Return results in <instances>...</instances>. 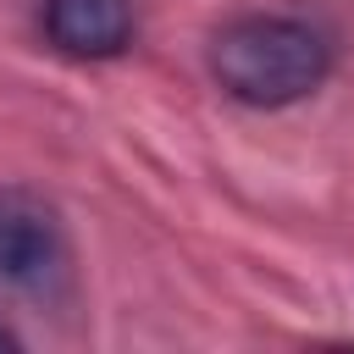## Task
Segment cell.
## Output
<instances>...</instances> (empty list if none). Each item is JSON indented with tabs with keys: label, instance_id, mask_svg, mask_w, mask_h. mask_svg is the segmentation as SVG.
I'll list each match as a JSON object with an SVG mask.
<instances>
[{
	"label": "cell",
	"instance_id": "1",
	"mask_svg": "<svg viewBox=\"0 0 354 354\" xmlns=\"http://www.w3.org/2000/svg\"><path fill=\"white\" fill-rule=\"evenodd\" d=\"M332 72V44L304 17H238L210 39V77L221 94L254 111L293 105L315 94Z\"/></svg>",
	"mask_w": 354,
	"mask_h": 354
},
{
	"label": "cell",
	"instance_id": "2",
	"mask_svg": "<svg viewBox=\"0 0 354 354\" xmlns=\"http://www.w3.org/2000/svg\"><path fill=\"white\" fill-rule=\"evenodd\" d=\"M66 282V227L33 188H0V293L50 299Z\"/></svg>",
	"mask_w": 354,
	"mask_h": 354
},
{
	"label": "cell",
	"instance_id": "4",
	"mask_svg": "<svg viewBox=\"0 0 354 354\" xmlns=\"http://www.w3.org/2000/svg\"><path fill=\"white\" fill-rule=\"evenodd\" d=\"M0 348H17V332H11L6 321H0Z\"/></svg>",
	"mask_w": 354,
	"mask_h": 354
},
{
	"label": "cell",
	"instance_id": "3",
	"mask_svg": "<svg viewBox=\"0 0 354 354\" xmlns=\"http://www.w3.org/2000/svg\"><path fill=\"white\" fill-rule=\"evenodd\" d=\"M44 39L77 61L122 55L133 44V0H44Z\"/></svg>",
	"mask_w": 354,
	"mask_h": 354
}]
</instances>
